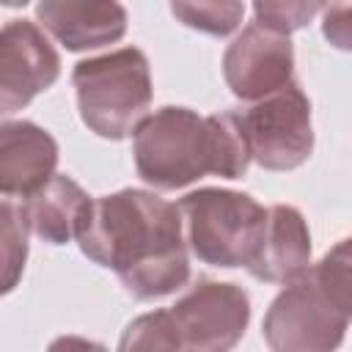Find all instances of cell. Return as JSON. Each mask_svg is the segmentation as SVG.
Returning <instances> with one entry per match:
<instances>
[{"label": "cell", "instance_id": "obj_10", "mask_svg": "<svg viewBox=\"0 0 352 352\" xmlns=\"http://www.w3.org/2000/svg\"><path fill=\"white\" fill-rule=\"evenodd\" d=\"M36 22L69 52H85L121 41L129 16L118 0H38Z\"/></svg>", "mask_w": 352, "mask_h": 352}, {"label": "cell", "instance_id": "obj_7", "mask_svg": "<svg viewBox=\"0 0 352 352\" xmlns=\"http://www.w3.org/2000/svg\"><path fill=\"white\" fill-rule=\"evenodd\" d=\"M168 316L173 322L176 349L226 352L248 330L250 297L228 280H198L168 308Z\"/></svg>", "mask_w": 352, "mask_h": 352}, {"label": "cell", "instance_id": "obj_18", "mask_svg": "<svg viewBox=\"0 0 352 352\" xmlns=\"http://www.w3.org/2000/svg\"><path fill=\"white\" fill-rule=\"evenodd\" d=\"M349 6L346 0H338L336 6H330L324 11V38L330 44H336L338 50H349V16H346Z\"/></svg>", "mask_w": 352, "mask_h": 352}, {"label": "cell", "instance_id": "obj_8", "mask_svg": "<svg viewBox=\"0 0 352 352\" xmlns=\"http://www.w3.org/2000/svg\"><path fill=\"white\" fill-rule=\"evenodd\" d=\"M60 77V55L33 19L0 28V118L25 110Z\"/></svg>", "mask_w": 352, "mask_h": 352}, {"label": "cell", "instance_id": "obj_19", "mask_svg": "<svg viewBox=\"0 0 352 352\" xmlns=\"http://www.w3.org/2000/svg\"><path fill=\"white\" fill-rule=\"evenodd\" d=\"M30 0H0V6H8V8H22V6H28Z\"/></svg>", "mask_w": 352, "mask_h": 352}, {"label": "cell", "instance_id": "obj_4", "mask_svg": "<svg viewBox=\"0 0 352 352\" xmlns=\"http://www.w3.org/2000/svg\"><path fill=\"white\" fill-rule=\"evenodd\" d=\"M72 85L82 124L104 140L132 135L154 96L151 66L138 47H121L80 60L72 72Z\"/></svg>", "mask_w": 352, "mask_h": 352}, {"label": "cell", "instance_id": "obj_6", "mask_svg": "<svg viewBox=\"0 0 352 352\" xmlns=\"http://www.w3.org/2000/svg\"><path fill=\"white\" fill-rule=\"evenodd\" d=\"M239 126L250 151V162L264 170H294L314 151L311 102L292 80L289 85L236 110Z\"/></svg>", "mask_w": 352, "mask_h": 352}, {"label": "cell", "instance_id": "obj_17", "mask_svg": "<svg viewBox=\"0 0 352 352\" xmlns=\"http://www.w3.org/2000/svg\"><path fill=\"white\" fill-rule=\"evenodd\" d=\"M118 349H176V333L173 322L168 316V308L143 314L132 319L118 341Z\"/></svg>", "mask_w": 352, "mask_h": 352}, {"label": "cell", "instance_id": "obj_2", "mask_svg": "<svg viewBox=\"0 0 352 352\" xmlns=\"http://www.w3.org/2000/svg\"><path fill=\"white\" fill-rule=\"evenodd\" d=\"M132 154L138 176L154 190H179L209 173L242 179L250 168L236 110L198 116L190 107L165 104L132 129Z\"/></svg>", "mask_w": 352, "mask_h": 352}, {"label": "cell", "instance_id": "obj_1", "mask_svg": "<svg viewBox=\"0 0 352 352\" xmlns=\"http://www.w3.org/2000/svg\"><path fill=\"white\" fill-rule=\"evenodd\" d=\"M82 256L113 270L135 300H160L190 280L179 206L151 190L124 187L91 198L74 236Z\"/></svg>", "mask_w": 352, "mask_h": 352}, {"label": "cell", "instance_id": "obj_12", "mask_svg": "<svg viewBox=\"0 0 352 352\" xmlns=\"http://www.w3.org/2000/svg\"><path fill=\"white\" fill-rule=\"evenodd\" d=\"M311 264V231L300 209L275 204L267 209V223L256 256L245 267L256 280L289 283Z\"/></svg>", "mask_w": 352, "mask_h": 352}, {"label": "cell", "instance_id": "obj_15", "mask_svg": "<svg viewBox=\"0 0 352 352\" xmlns=\"http://www.w3.org/2000/svg\"><path fill=\"white\" fill-rule=\"evenodd\" d=\"M28 234L22 206L0 201V297L14 292L25 275Z\"/></svg>", "mask_w": 352, "mask_h": 352}, {"label": "cell", "instance_id": "obj_16", "mask_svg": "<svg viewBox=\"0 0 352 352\" xmlns=\"http://www.w3.org/2000/svg\"><path fill=\"white\" fill-rule=\"evenodd\" d=\"M327 3L330 0H253V14L258 25L292 36L294 30L314 22V16L327 8Z\"/></svg>", "mask_w": 352, "mask_h": 352}, {"label": "cell", "instance_id": "obj_3", "mask_svg": "<svg viewBox=\"0 0 352 352\" xmlns=\"http://www.w3.org/2000/svg\"><path fill=\"white\" fill-rule=\"evenodd\" d=\"M349 267V239H341L302 275L283 283L261 322L267 346L275 352H330L341 346L352 319Z\"/></svg>", "mask_w": 352, "mask_h": 352}, {"label": "cell", "instance_id": "obj_5", "mask_svg": "<svg viewBox=\"0 0 352 352\" xmlns=\"http://www.w3.org/2000/svg\"><path fill=\"white\" fill-rule=\"evenodd\" d=\"M187 250L209 267H248L264 234L267 206L226 187H201L179 198Z\"/></svg>", "mask_w": 352, "mask_h": 352}, {"label": "cell", "instance_id": "obj_11", "mask_svg": "<svg viewBox=\"0 0 352 352\" xmlns=\"http://www.w3.org/2000/svg\"><path fill=\"white\" fill-rule=\"evenodd\" d=\"M58 140L36 121H0V195L28 198L58 168Z\"/></svg>", "mask_w": 352, "mask_h": 352}, {"label": "cell", "instance_id": "obj_14", "mask_svg": "<svg viewBox=\"0 0 352 352\" xmlns=\"http://www.w3.org/2000/svg\"><path fill=\"white\" fill-rule=\"evenodd\" d=\"M170 14L190 30L206 36H231L245 19L242 0H168Z\"/></svg>", "mask_w": 352, "mask_h": 352}, {"label": "cell", "instance_id": "obj_9", "mask_svg": "<svg viewBox=\"0 0 352 352\" xmlns=\"http://www.w3.org/2000/svg\"><path fill=\"white\" fill-rule=\"evenodd\" d=\"M223 80L242 102H256L294 80V44L289 36L250 22L223 52Z\"/></svg>", "mask_w": 352, "mask_h": 352}, {"label": "cell", "instance_id": "obj_13", "mask_svg": "<svg viewBox=\"0 0 352 352\" xmlns=\"http://www.w3.org/2000/svg\"><path fill=\"white\" fill-rule=\"evenodd\" d=\"M91 195L66 173H52L36 192L22 204V217L28 231L47 245H66L77 236Z\"/></svg>", "mask_w": 352, "mask_h": 352}]
</instances>
